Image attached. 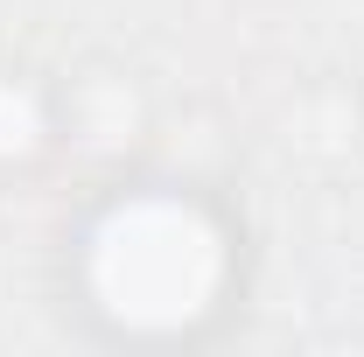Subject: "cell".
Masks as SVG:
<instances>
[{"mask_svg": "<svg viewBox=\"0 0 364 357\" xmlns=\"http://www.w3.org/2000/svg\"><path fill=\"white\" fill-rule=\"evenodd\" d=\"M231 238L196 196L134 189L85 238V294L119 336H189L225 309Z\"/></svg>", "mask_w": 364, "mask_h": 357, "instance_id": "6da1fadb", "label": "cell"}]
</instances>
